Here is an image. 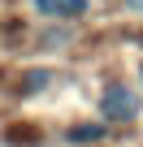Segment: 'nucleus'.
Returning <instances> with one entry per match:
<instances>
[{
	"label": "nucleus",
	"instance_id": "1",
	"mask_svg": "<svg viewBox=\"0 0 143 147\" xmlns=\"http://www.w3.org/2000/svg\"><path fill=\"white\" fill-rule=\"evenodd\" d=\"M100 108H104V117H108V121H134V117H139V95H134L130 87L113 82V87L104 91Z\"/></svg>",
	"mask_w": 143,
	"mask_h": 147
},
{
	"label": "nucleus",
	"instance_id": "2",
	"mask_svg": "<svg viewBox=\"0 0 143 147\" xmlns=\"http://www.w3.org/2000/svg\"><path fill=\"white\" fill-rule=\"evenodd\" d=\"M35 9L56 18V22H69V18H83L87 13V0H35Z\"/></svg>",
	"mask_w": 143,
	"mask_h": 147
},
{
	"label": "nucleus",
	"instance_id": "3",
	"mask_svg": "<svg viewBox=\"0 0 143 147\" xmlns=\"http://www.w3.org/2000/svg\"><path fill=\"white\" fill-rule=\"evenodd\" d=\"M126 9H134V13H143V0H121Z\"/></svg>",
	"mask_w": 143,
	"mask_h": 147
}]
</instances>
